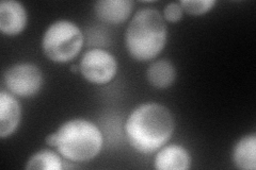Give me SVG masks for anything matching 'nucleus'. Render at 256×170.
I'll return each mask as SVG.
<instances>
[{
    "instance_id": "5",
    "label": "nucleus",
    "mask_w": 256,
    "mask_h": 170,
    "mask_svg": "<svg viewBox=\"0 0 256 170\" xmlns=\"http://www.w3.org/2000/svg\"><path fill=\"white\" fill-rule=\"evenodd\" d=\"M41 69L32 63H18L8 68L4 74V83L8 92L16 97L30 98L43 86Z\"/></svg>"
},
{
    "instance_id": "15",
    "label": "nucleus",
    "mask_w": 256,
    "mask_h": 170,
    "mask_svg": "<svg viewBox=\"0 0 256 170\" xmlns=\"http://www.w3.org/2000/svg\"><path fill=\"white\" fill-rule=\"evenodd\" d=\"M184 10L180 2L168 3L164 9V18L169 22H178L182 18Z\"/></svg>"
},
{
    "instance_id": "11",
    "label": "nucleus",
    "mask_w": 256,
    "mask_h": 170,
    "mask_svg": "<svg viewBox=\"0 0 256 170\" xmlns=\"http://www.w3.org/2000/svg\"><path fill=\"white\" fill-rule=\"evenodd\" d=\"M233 162L237 168L242 170L256 169V134L242 136L233 149Z\"/></svg>"
},
{
    "instance_id": "14",
    "label": "nucleus",
    "mask_w": 256,
    "mask_h": 170,
    "mask_svg": "<svg viewBox=\"0 0 256 170\" xmlns=\"http://www.w3.org/2000/svg\"><path fill=\"white\" fill-rule=\"evenodd\" d=\"M216 0H182L180 2L184 11L191 15H203L216 5Z\"/></svg>"
},
{
    "instance_id": "16",
    "label": "nucleus",
    "mask_w": 256,
    "mask_h": 170,
    "mask_svg": "<svg viewBox=\"0 0 256 170\" xmlns=\"http://www.w3.org/2000/svg\"><path fill=\"white\" fill-rule=\"evenodd\" d=\"M46 144L48 146H52V147H56V144H57V133L54 132L48 134L46 136Z\"/></svg>"
},
{
    "instance_id": "7",
    "label": "nucleus",
    "mask_w": 256,
    "mask_h": 170,
    "mask_svg": "<svg viewBox=\"0 0 256 170\" xmlns=\"http://www.w3.org/2000/svg\"><path fill=\"white\" fill-rule=\"evenodd\" d=\"M27 11L20 2L4 0L0 2V30L8 36H15L27 26Z\"/></svg>"
},
{
    "instance_id": "8",
    "label": "nucleus",
    "mask_w": 256,
    "mask_h": 170,
    "mask_svg": "<svg viewBox=\"0 0 256 170\" xmlns=\"http://www.w3.org/2000/svg\"><path fill=\"white\" fill-rule=\"evenodd\" d=\"M22 118L20 103L10 92H0V139L11 136L20 126Z\"/></svg>"
},
{
    "instance_id": "17",
    "label": "nucleus",
    "mask_w": 256,
    "mask_h": 170,
    "mask_svg": "<svg viewBox=\"0 0 256 170\" xmlns=\"http://www.w3.org/2000/svg\"><path fill=\"white\" fill-rule=\"evenodd\" d=\"M70 70L72 72H74V74H76V72H78V70H79V66L76 65V64H72Z\"/></svg>"
},
{
    "instance_id": "9",
    "label": "nucleus",
    "mask_w": 256,
    "mask_h": 170,
    "mask_svg": "<svg viewBox=\"0 0 256 170\" xmlns=\"http://www.w3.org/2000/svg\"><path fill=\"white\" fill-rule=\"evenodd\" d=\"M189 151L178 144L164 146L157 152L154 167L158 170H187L191 167Z\"/></svg>"
},
{
    "instance_id": "6",
    "label": "nucleus",
    "mask_w": 256,
    "mask_h": 170,
    "mask_svg": "<svg viewBox=\"0 0 256 170\" xmlns=\"http://www.w3.org/2000/svg\"><path fill=\"white\" fill-rule=\"evenodd\" d=\"M82 76L93 84H107L114 79L118 72V62L114 54L100 49L88 50L79 64Z\"/></svg>"
},
{
    "instance_id": "12",
    "label": "nucleus",
    "mask_w": 256,
    "mask_h": 170,
    "mask_svg": "<svg viewBox=\"0 0 256 170\" xmlns=\"http://www.w3.org/2000/svg\"><path fill=\"white\" fill-rule=\"evenodd\" d=\"M146 79L152 86L164 90L174 83L176 79L175 67L168 60L155 61L146 70Z\"/></svg>"
},
{
    "instance_id": "13",
    "label": "nucleus",
    "mask_w": 256,
    "mask_h": 170,
    "mask_svg": "<svg viewBox=\"0 0 256 170\" xmlns=\"http://www.w3.org/2000/svg\"><path fill=\"white\" fill-rule=\"evenodd\" d=\"M64 162L61 156L52 151L43 149L36 152L28 160L26 169H42V170H61L64 168Z\"/></svg>"
},
{
    "instance_id": "10",
    "label": "nucleus",
    "mask_w": 256,
    "mask_h": 170,
    "mask_svg": "<svg viewBox=\"0 0 256 170\" xmlns=\"http://www.w3.org/2000/svg\"><path fill=\"white\" fill-rule=\"evenodd\" d=\"M132 7V0H98L94 3V12L100 20L118 25L130 18Z\"/></svg>"
},
{
    "instance_id": "4",
    "label": "nucleus",
    "mask_w": 256,
    "mask_h": 170,
    "mask_svg": "<svg viewBox=\"0 0 256 170\" xmlns=\"http://www.w3.org/2000/svg\"><path fill=\"white\" fill-rule=\"evenodd\" d=\"M84 46L82 31L75 22L60 19L52 22L42 38V49L54 63H68L79 54Z\"/></svg>"
},
{
    "instance_id": "2",
    "label": "nucleus",
    "mask_w": 256,
    "mask_h": 170,
    "mask_svg": "<svg viewBox=\"0 0 256 170\" xmlns=\"http://www.w3.org/2000/svg\"><path fill=\"white\" fill-rule=\"evenodd\" d=\"M168 28L162 14L153 7H143L134 15L125 32V46L132 59L146 62L164 50Z\"/></svg>"
},
{
    "instance_id": "3",
    "label": "nucleus",
    "mask_w": 256,
    "mask_h": 170,
    "mask_svg": "<svg viewBox=\"0 0 256 170\" xmlns=\"http://www.w3.org/2000/svg\"><path fill=\"white\" fill-rule=\"evenodd\" d=\"M56 133V148L62 158L70 162H89L98 157L102 148L104 139L100 128L88 119L68 120Z\"/></svg>"
},
{
    "instance_id": "1",
    "label": "nucleus",
    "mask_w": 256,
    "mask_h": 170,
    "mask_svg": "<svg viewBox=\"0 0 256 170\" xmlns=\"http://www.w3.org/2000/svg\"><path fill=\"white\" fill-rule=\"evenodd\" d=\"M125 134L132 147L144 155L158 151L170 141L175 123L162 104L144 103L136 108L125 123Z\"/></svg>"
}]
</instances>
